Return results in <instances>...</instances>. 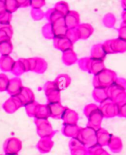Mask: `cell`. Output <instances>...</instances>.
<instances>
[{
    "label": "cell",
    "mask_w": 126,
    "mask_h": 155,
    "mask_svg": "<svg viewBox=\"0 0 126 155\" xmlns=\"http://www.w3.org/2000/svg\"><path fill=\"white\" fill-rule=\"evenodd\" d=\"M107 54L106 53L103 43H97L93 45L90 51V56L93 59H97L100 60H103L106 59Z\"/></svg>",
    "instance_id": "9a60e30c"
},
{
    "label": "cell",
    "mask_w": 126,
    "mask_h": 155,
    "mask_svg": "<svg viewBox=\"0 0 126 155\" xmlns=\"http://www.w3.org/2000/svg\"><path fill=\"white\" fill-rule=\"evenodd\" d=\"M54 82L59 90L61 91L69 87L71 83V78L66 74H61L56 77Z\"/></svg>",
    "instance_id": "4fadbf2b"
},
{
    "label": "cell",
    "mask_w": 126,
    "mask_h": 155,
    "mask_svg": "<svg viewBox=\"0 0 126 155\" xmlns=\"http://www.w3.org/2000/svg\"><path fill=\"white\" fill-rule=\"evenodd\" d=\"M13 50V45L11 40H7L0 43V54L9 56Z\"/></svg>",
    "instance_id": "7402d4cb"
},
{
    "label": "cell",
    "mask_w": 126,
    "mask_h": 155,
    "mask_svg": "<svg viewBox=\"0 0 126 155\" xmlns=\"http://www.w3.org/2000/svg\"><path fill=\"white\" fill-rule=\"evenodd\" d=\"M53 46L56 49L64 52L73 49L74 45L66 36H63L55 37L53 39Z\"/></svg>",
    "instance_id": "9c48e42d"
},
{
    "label": "cell",
    "mask_w": 126,
    "mask_h": 155,
    "mask_svg": "<svg viewBox=\"0 0 126 155\" xmlns=\"http://www.w3.org/2000/svg\"><path fill=\"white\" fill-rule=\"evenodd\" d=\"M12 18V14L8 12H6L2 15L0 16V24H9Z\"/></svg>",
    "instance_id": "d590c367"
},
{
    "label": "cell",
    "mask_w": 126,
    "mask_h": 155,
    "mask_svg": "<svg viewBox=\"0 0 126 155\" xmlns=\"http://www.w3.org/2000/svg\"><path fill=\"white\" fill-rule=\"evenodd\" d=\"M31 17L35 21H40L45 17V12L41 9L31 8L30 11Z\"/></svg>",
    "instance_id": "1f68e13d"
},
{
    "label": "cell",
    "mask_w": 126,
    "mask_h": 155,
    "mask_svg": "<svg viewBox=\"0 0 126 155\" xmlns=\"http://www.w3.org/2000/svg\"><path fill=\"white\" fill-rule=\"evenodd\" d=\"M50 116V110L48 104H39L35 115L37 119H45Z\"/></svg>",
    "instance_id": "603a6c76"
},
{
    "label": "cell",
    "mask_w": 126,
    "mask_h": 155,
    "mask_svg": "<svg viewBox=\"0 0 126 155\" xmlns=\"http://www.w3.org/2000/svg\"><path fill=\"white\" fill-rule=\"evenodd\" d=\"M37 58V62H36V66L34 70V72L37 74H43L46 72V71L48 69V63L47 62L41 58L36 57Z\"/></svg>",
    "instance_id": "d4e9b609"
},
{
    "label": "cell",
    "mask_w": 126,
    "mask_h": 155,
    "mask_svg": "<svg viewBox=\"0 0 126 155\" xmlns=\"http://www.w3.org/2000/svg\"><path fill=\"white\" fill-rule=\"evenodd\" d=\"M92 97L98 103H102L109 98L107 88L96 87L92 91Z\"/></svg>",
    "instance_id": "ac0fdd59"
},
{
    "label": "cell",
    "mask_w": 126,
    "mask_h": 155,
    "mask_svg": "<svg viewBox=\"0 0 126 155\" xmlns=\"http://www.w3.org/2000/svg\"><path fill=\"white\" fill-rule=\"evenodd\" d=\"M19 59L21 61V62L22 63L25 72H28L30 71V62L28 60V58H19Z\"/></svg>",
    "instance_id": "60d3db41"
},
{
    "label": "cell",
    "mask_w": 126,
    "mask_h": 155,
    "mask_svg": "<svg viewBox=\"0 0 126 155\" xmlns=\"http://www.w3.org/2000/svg\"><path fill=\"white\" fill-rule=\"evenodd\" d=\"M15 61L10 56H0V69L3 72H11Z\"/></svg>",
    "instance_id": "d6986e66"
},
{
    "label": "cell",
    "mask_w": 126,
    "mask_h": 155,
    "mask_svg": "<svg viewBox=\"0 0 126 155\" xmlns=\"http://www.w3.org/2000/svg\"><path fill=\"white\" fill-rule=\"evenodd\" d=\"M11 72L12 74L18 77L21 76L24 73L26 72L24 66L19 59L17 61H15V63L12 66Z\"/></svg>",
    "instance_id": "4316f807"
},
{
    "label": "cell",
    "mask_w": 126,
    "mask_h": 155,
    "mask_svg": "<svg viewBox=\"0 0 126 155\" xmlns=\"http://www.w3.org/2000/svg\"><path fill=\"white\" fill-rule=\"evenodd\" d=\"M0 30L4 31V32H6L11 38H12L14 34V30L11 24H0Z\"/></svg>",
    "instance_id": "8d00e7d4"
},
{
    "label": "cell",
    "mask_w": 126,
    "mask_h": 155,
    "mask_svg": "<svg viewBox=\"0 0 126 155\" xmlns=\"http://www.w3.org/2000/svg\"><path fill=\"white\" fill-rule=\"evenodd\" d=\"M118 38L126 41V23L122 22L118 29Z\"/></svg>",
    "instance_id": "74e56055"
},
{
    "label": "cell",
    "mask_w": 126,
    "mask_h": 155,
    "mask_svg": "<svg viewBox=\"0 0 126 155\" xmlns=\"http://www.w3.org/2000/svg\"><path fill=\"white\" fill-rule=\"evenodd\" d=\"M81 36V40L88 39L93 33L94 28L93 26L88 23L80 24L77 27Z\"/></svg>",
    "instance_id": "e0dca14e"
},
{
    "label": "cell",
    "mask_w": 126,
    "mask_h": 155,
    "mask_svg": "<svg viewBox=\"0 0 126 155\" xmlns=\"http://www.w3.org/2000/svg\"><path fill=\"white\" fill-rule=\"evenodd\" d=\"M121 6L124 10H126V0L121 2Z\"/></svg>",
    "instance_id": "c3c4849f"
},
{
    "label": "cell",
    "mask_w": 126,
    "mask_h": 155,
    "mask_svg": "<svg viewBox=\"0 0 126 155\" xmlns=\"http://www.w3.org/2000/svg\"><path fill=\"white\" fill-rule=\"evenodd\" d=\"M118 116L119 117L126 118V103L121 106H119Z\"/></svg>",
    "instance_id": "b9f144b4"
},
{
    "label": "cell",
    "mask_w": 126,
    "mask_h": 155,
    "mask_svg": "<svg viewBox=\"0 0 126 155\" xmlns=\"http://www.w3.org/2000/svg\"><path fill=\"white\" fill-rule=\"evenodd\" d=\"M54 8L61 12L62 15H64L65 16L70 11L69 4L67 2L63 1L56 3L54 6Z\"/></svg>",
    "instance_id": "4dcf8cb0"
},
{
    "label": "cell",
    "mask_w": 126,
    "mask_h": 155,
    "mask_svg": "<svg viewBox=\"0 0 126 155\" xmlns=\"http://www.w3.org/2000/svg\"><path fill=\"white\" fill-rule=\"evenodd\" d=\"M103 117L104 116L98 106V107L87 116V117L88 118V127L94 129H99Z\"/></svg>",
    "instance_id": "ba28073f"
},
{
    "label": "cell",
    "mask_w": 126,
    "mask_h": 155,
    "mask_svg": "<svg viewBox=\"0 0 126 155\" xmlns=\"http://www.w3.org/2000/svg\"><path fill=\"white\" fill-rule=\"evenodd\" d=\"M7 40H11V38L8 35V34L4 31L0 30V43H2Z\"/></svg>",
    "instance_id": "ee69618b"
},
{
    "label": "cell",
    "mask_w": 126,
    "mask_h": 155,
    "mask_svg": "<svg viewBox=\"0 0 126 155\" xmlns=\"http://www.w3.org/2000/svg\"><path fill=\"white\" fill-rule=\"evenodd\" d=\"M113 101L118 106H121L126 103V91H122L114 98Z\"/></svg>",
    "instance_id": "e575fe53"
},
{
    "label": "cell",
    "mask_w": 126,
    "mask_h": 155,
    "mask_svg": "<svg viewBox=\"0 0 126 155\" xmlns=\"http://www.w3.org/2000/svg\"><path fill=\"white\" fill-rule=\"evenodd\" d=\"M103 25L108 28H113L114 27L116 22V18L114 14L108 12L106 14L103 18Z\"/></svg>",
    "instance_id": "484cf974"
},
{
    "label": "cell",
    "mask_w": 126,
    "mask_h": 155,
    "mask_svg": "<svg viewBox=\"0 0 126 155\" xmlns=\"http://www.w3.org/2000/svg\"><path fill=\"white\" fill-rule=\"evenodd\" d=\"M80 130L76 124H66L62 129V132L68 136H74L78 135Z\"/></svg>",
    "instance_id": "83f0119b"
},
{
    "label": "cell",
    "mask_w": 126,
    "mask_h": 155,
    "mask_svg": "<svg viewBox=\"0 0 126 155\" xmlns=\"http://www.w3.org/2000/svg\"><path fill=\"white\" fill-rule=\"evenodd\" d=\"M23 87L22 82L19 77H14L9 79L6 91L11 97L15 96L19 94Z\"/></svg>",
    "instance_id": "30bf717a"
},
{
    "label": "cell",
    "mask_w": 126,
    "mask_h": 155,
    "mask_svg": "<svg viewBox=\"0 0 126 155\" xmlns=\"http://www.w3.org/2000/svg\"><path fill=\"white\" fill-rule=\"evenodd\" d=\"M29 62H30V71L34 72L35 66H36V62H37V58H28Z\"/></svg>",
    "instance_id": "7bdbcfd3"
},
{
    "label": "cell",
    "mask_w": 126,
    "mask_h": 155,
    "mask_svg": "<svg viewBox=\"0 0 126 155\" xmlns=\"http://www.w3.org/2000/svg\"><path fill=\"white\" fill-rule=\"evenodd\" d=\"M122 22L126 23V10H124L122 12Z\"/></svg>",
    "instance_id": "7dc6e473"
},
{
    "label": "cell",
    "mask_w": 126,
    "mask_h": 155,
    "mask_svg": "<svg viewBox=\"0 0 126 155\" xmlns=\"http://www.w3.org/2000/svg\"><path fill=\"white\" fill-rule=\"evenodd\" d=\"M62 63L67 66H70L78 61L77 55L73 49L66 50L62 52Z\"/></svg>",
    "instance_id": "2e32d148"
},
{
    "label": "cell",
    "mask_w": 126,
    "mask_h": 155,
    "mask_svg": "<svg viewBox=\"0 0 126 155\" xmlns=\"http://www.w3.org/2000/svg\"><path fill=\"white\" fill-rule=\"evenodd\" d=\"M39 104H40L35 100L25 105V108L28 116L30 117H35Z\"/></svg>",
    "instance_id": "f1b7e54d"
},
{
    "label": "cell",
    "mask_w": 126,
    "mask_h": 155,
    "mask_svg": "<svg viewBox=\"0 0 126 155\" xmlns=\"http://www.w3.org/2000/svg\"><path fill=\"white\" fill-rule=\"evenodd\" d=\"M19 8H27L28 6H30V1H27V0H25V1H18Z\"/></svg>",
    "instance_id": "bcb514c9"
},
{
    "label": "cell",
    "mask_w": 126,
    "mask_h": 155,
    "mask_svg": "<svg viewBox=\"0 0 126 155\" xmlns=\"http://www.w3.org/2000/svg\"><path fill=\"white\" fill-rule=\"evenodd\" d=\"M41 32L43 36L46 38L48 40H53L55 37V33H54V29L51 23H47L41 29Z\"/></svg>",
    "instance_id": "cb8c5ba5"
},
{
    "label": "cell",
    "mask_w": 126,
    "mask_h": 155,
    "mask_svg": "<svg viewBox=\"0 0 126 155\" xmlns=\"http://www.w3.org/2000/svg\"><path fill=\"white\" fill-rule=\"evenodd\" d=\"M66 25L68 29L74 28L78 27L80 23V15L76 11H69L65 16Z\"/></svg>",
    "instance_id": "8fae6325"
},
{
    "label": "cell",
    "mask_w": 126,
    "mask_h": 155,
    "mask_svg": "<svg viewBox=\"0 0 126 155\" xmlns=\"http://www.w3.org/2000/svg\"><path fill=\"white\" fill-rule=\"evenodd\" d=\"M114 84L119 87L123 90L126 91V79L122 77H118L115 82H114Z\"/></svg>",
    "instance_id": "ab89813d"
},
{
    "label": "cell",
    "mask_w": 126,
    "mask_h": 155,
    "mask_svg": "<svg viewBox=\"0 0 126 155\" xmlns=\"http://www.w3.org/2000/svg\"><path fill=\"white\" fill-rule=\"evenodd\" d=\"M43 90L48 104L61 102V91L54 81L46 82L43 86Z\"/></svg>",
    "instance_id": "277c9868"
},
{
    "label": "cell",
    "mask_w": 126,
    "mask_h": 155,
    "mask_svg": "<svg viewBox=\"0 0 126 155\" xmlns=\"http://www.w3.org/2000/svg\"><path fill=\"white\" fill-rule=\"evenodd\" d=\"M118 76L116 72L106 68L93 76L92 83L94 88H108L114 84Z\"/></svg>",
    "instance_id": "7a4b0ae2"
},
{
    "label": "cell",
    "mask_w": 126,
    "mask_h": 155,
    "mask_svg": "<svg viewBox=\"0 0 126 155\" xmlns=\"http://www.w3.org/2000/svg\"><path fill=\"white\" fill-rule=\"evenodd\" d=\"M23 106V104L17 96H12L3 103V108L6 113L12 114Z\"/></svg>",
    "instance_id": "52a82bcc"
},
{
    "label": "cell",
    "mask_w": 126,
    "mask_h": 155,
    "mask_svg": "<svg viewBox=\"0 0 126 155\" xmlns=\"http://www.w3.org/2000/svg\"><path fill=\"white\" fill-rule=\"evenodd\" d=\"M99 108L105 117H113L118 116L119 106L111 100L108 99L100 103Z\"/></svg>",
    "instance_id": "5b68a950"
},
{
    "label": "cell",
    "mask_w": 126,
    "mask_h": 155,
    "mask_svg": "<svg viewBox=\"0 0 126 155\" xmlns=\"http://www.w3.org/2000/svg\"><path fill=\"white\" fill-rule=\"evenodd\" d=\"M66 37L72 43L73 45L78 40H81V36L77 27L68 29Z\"/></svg>",
    "instance_id": "f546056e"
},
{
    "label": "cell",
    "mask_w": 126,
    "mask_h": 155,
    "mask_svg": "<svg viewBox=\"0 0 126 155\" xmlns=\"http://www.w3.org/2000/svg\"><path fill=\"white\" fill-rule=\"evenodd\" d=\"M15 96L19 98L24 106L31 101H35V95L33 91L26 87H23L19 94Z\"/></svg>",
    "instance_id": "7c38bea8"
},
{
    "label": "cell",
    "mask_w": 126,
    "mask_h": 155,
    "mask_svg": "<svg viewBox=\"0 0 126 155\" xmlns=\"http://www.w3.org/2000/svg\"><path fill=\"white\" fill-rule=\"evenodd\" d=\"M6 12L5 6V1H1L0 0V16L2 15Z\"/></svg>",
    "instance_id": "f6af8a7d"
},
{
    "label": "cell",
    "mask_w": 126,
    "mask_h": 155,
    "mask_svg": "<svg viewBox=\"0 0 126 155\" xmlns=\"http://www.w3.org/2000/svg\"><path fill=\"white\" fill-rule=\"evenodd\" d=\"M5 6L6 11L11 14L15 12L19 8L18 2L13 1V0H8V1H5Z\"/></svg>",
    "instance_id": "d6a6232c"
},
{
    "label": "cell",
    "mask_w": 126,
    "mask_h": 155,
    "mask_svg": "<svg viewBox=\"0 0 126 155\" xmlns=\"http://www.w3.org/2000/svg\"><path fill=\"white\" fill-rule=\"evenodd\" d=\"M65 17L61 12L58 11L56 9L53 8H50L45 12V18L48 21V22L53 24L58 19Z\"/></svg>",
    "instance_id": "44dd1931"
},
{
    "label": "cell",
    "mask_w": 126,
    "mask_h": 155,
    "mask_svg": "<svg viewBox=\"0 0 126 155\" xmlns=\"http://www.w3.org/2000/svg\"><path fill=\"white\" fill-rule=\"evenodd\" d=\"M77 62L78 67L82 71L88 72L94 75L106 69L103 60L84 57L78 59Z\"/></svg>",
    "instance_id": "6da1fadb"
},
{
    "label": "cell",
    "mask_w": 126,
    "mask_h": 155,
    "mask_svg": "<svg viewBox=\"0 0 126 155\" xmlns=\"http://www.w3.org/2000/svg\"><path fill=\"white\" fill-rule=\"evenodd\" d=\"M50 110V116L55 119H61L67 107L63 106L61 102L48 104Z\"/></svg>",
    "instance_id": "5bb4252c"
},
{
    "label": "cell",
    "mask_w": 126,
    "mask_h": 155,
    "mask_svg": "<svg viewBox=\"0 0 126 155\" xmlns=\"http://www.w3.org/2000/svg\"><path fill=\"white\" fill-rule=\"evenodd\" d=\"M9 79L5 74H0V92L7 90Z\"/></svg>",
    "instance_id": "836d02e7"
},
{
    "label": "cell",
    "mask_w": 126,
    "mask_h": 155,
    "mask_svg": "<svg viewBox=\"0 0 126 155\" xmlns=\"http://www.w3.org/2000/svg\"><path fill=\"white\" fill-rule=\"evenodd\" d=\"M62 118L66 124H76L78 120V116L75 111L67 107Z\"/></svg>",
    "instance_id": "ffe728a7"
},
{
    "label": "cell",
    "mask_w": 126,
    "mask_h": 155,
    "mask_svg": "<svg viewBox=\"0 0 126 155\" xmlns=\"http://www.w3.org/2000/svg\"><path fill=\"white\" fill-rule=\"evenodd\" d=\"M46 5L44 0H32L30 1V7L33 9H41Z\"/></svg>",
    "instance_id": "f35d334b"
},
{
    "label": "cell",
    "mask_w": 126,
    "mask_h": 155,
    "mask_svg": "<svg viewBox=\"0 0 126 155\" xmlns=\"http://www.w3.org/2000/svg\"><path fill=\"white\" fill-rule=\"evenodd\" d=\"M103 46L107 55L126 52V41L119 38L105 41Z\"/></svg>",
    "instance_id": "3957f363"
},
{
    "label": "cell",
    "mask_w": 126,
    "mask_h": 155,
    "mask_svg": "<svg viewBox=\"0 0 126 155\" xmlns=\"http://www.w3.org/2000/svg\"><path fill=\"white\" fill-rule=\"evenodd\" d=\"M38 129V133L41 137H49L54 134L52 127L49 122L45 119H37L35 120Z\"/></svg>",
    "instance_id": "8992f818"
}]
</instances>
